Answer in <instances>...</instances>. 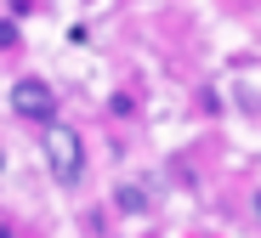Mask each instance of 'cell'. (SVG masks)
Returning <instances> with one entry per match:
<instances>
[{
    "label": "cell",
    "mask_w": 261,
    "mask_h": 238,
    "mask_svg": "<svg viewBox=\"0 0 261 238\" xmlns=\"http://www.w3.org/2000/svg\"><path fill=\"white\" fill-rule=\"evenodd\" d=\"M114 204H119L125 216H148L153 199H148V187H142V181H125V187H114Z\"/></svg>",
    "instance_id": "obj_3"
},
{
    "label": "cell",
    "mask_w": 261,
    "mask_h": 238,
    "mask_svg": "<svg viewBox=\"0 0 261 238\" xmlns=\"http://www.w3.org/2000/svg\"><path fill=\"white\" fill-rule=\"evenodd\" d=\"M46 165H51V181L57 187H80L85 176V148H80V136L68 125H51L46 130Z\"/></svg>",
    "instance_id": "obj_1"
},
{
    "label": "cell",
    "mask_w": 261,
    "mask_h": 238,
    "mask_svg": "<svg viewBox=\"0 0 261 238\" xmlns=\"http://www.w3.org/2000/svg\"><path fill=\"white\" fill-rule=\"evenodd\" d=\"M12 108H17L23 119H40V125L57 119V97H51L46 80H17V85H12Z\"/></svg>",
    "instance_id": "obj_2"
}]
</instances>
